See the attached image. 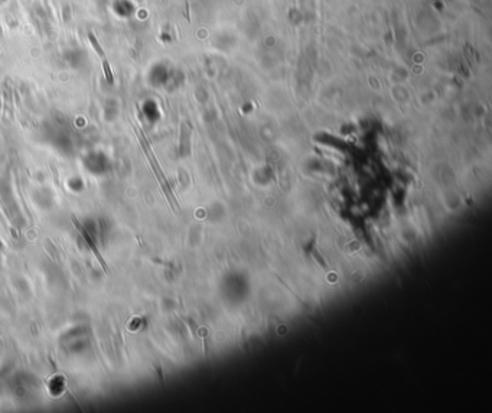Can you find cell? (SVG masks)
<instances>
[{"label": "cell", "mask_w": 492, "mask_h": 413, "mask_svg": "<svg viewBox=\"0 0 492 413\" xmlns=\"http://www.w3.org/2000/svg\"><path fill=\"white\" fill-rule=\"evenodd\" d=\"M72 218V222H74V225H75V228L78 230V233L81 234V237L84 238V241L87 243V246H88V248L93 251V254H94V257L97 259V262L100 263L101 264V267H103V270L106 272V273H109V266H107V263H106V260L103 259V256H101V253L97 250V247H96V244L93 243V240H91V237H90V234L87 233V230L84 228L81 225V222L80 221L77 220V217L75 215H72L71 217Z\"/></svg>", "instance_id": "obj_1"}]
</instances>
